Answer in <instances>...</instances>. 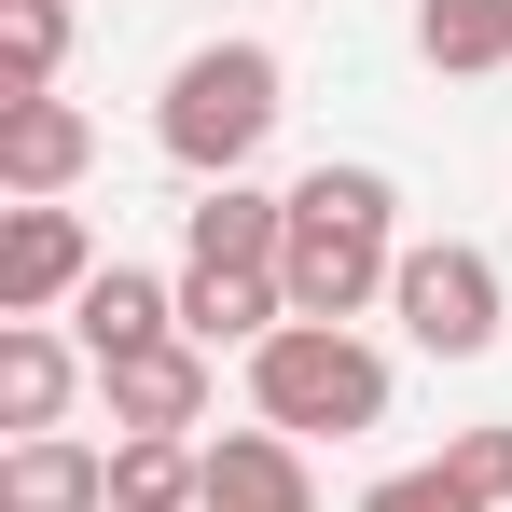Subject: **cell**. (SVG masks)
Segmentation results:
<instances>
[{
  "mask_svg": "<svg viewBox=\"0 0 512 512\" xmlns=\"http://www.w3.org/2000/svg\"><path fill=\"white\" fill-rule=\"evenodd\" d=\"M402 194L374 167H305L291 180V250H277V291H291V319H360L388 277H402Z\"/></svg>",
  "mask_w": 512,
  "mask_h": 512,
  "instance_id": "6da1fadb",
  "label": "cell"
},
{
  "mask_svg": "<svg viewBox=\"0 0 512 512\" xmlns=\"http://www.w3.org/2000/svg\"><path fill=\"white\" fill-rule=\"evenodd\" d=\"M250 402L263 429H291V443H319V429H388V360L346 333V319H291V333L250 346Z\"/></svg>",
  "mask_w": 512,
  "mask_h": 512,
  "instance_id": "7a4b0ae2",
  "label": "cell"
},
{
  "mask_svg": "<svg viewBox=\"0 0 512 512\" xmlns=\"http://www.w3.org/2000/svg\"><path fill=\"white\" fill-rule=\"evenodd\" d=\"M263 125H277V56H263V42H208V56H180V70H167V111H153L167 167H194V180H236V167L263 153Z\"/></svg>",
  "mask_w": 512,
  "mask_h": 512,
  "instance_id": "3957f363",
  "label": "cell"
},
{
  "mask_svg": "<svg viewBox=\"0 0 512 512\" xmlns=\"http://www.w3.org/2000/svg\"><path fill=\"white\" fill-rule=\"evenodd\" d=\"M388 319H402L429 360H485V346H499V263L471 250V236H429V250H402V277H388Z\"/></svg>",
  "mask_w": 512,
  "mask_h": 512,
  "instance_id": "277c9868",
  "label": "cell"
},
{
  "mask_svg": "<svg viewBox=\"0 0 512 512\" xmlns=\"http://www.w3.org/2000/svg\"><path fill=\"white\" fill-rule=\"evenodd\" d=\"M97 277V236L70 208H14L0 222V319H56V305H84Z\"/></svg>",
  "mask_w": 512,
  "mask_h": 512,
  "instance_id": "5b68a950",
  "label": "cell"
},
{
  "mask_svg": "<svg viewBox=\"0 0 512 512\" xmlns=\"http://www.w3.org/2000/svg\"><path fill=\"white\" fill-rule=\"evenodd\" d=\"M84 167H97V125L70 97H0V194L14 208H56Z\"/></svg>",
  "mask_w": 512,
  "mask_h": 512,
  "instance_id": "8992f818",
  "label": "cell"
},
{
  "mask_svg": "<svg viewBox=\"0 0 512 512\" xmlns=\"http://www.w3.org/2000/svg\"><path fill=\"white\" fill-rule=\"evenodd\" d=\"M167 333H180V291L153 277V263H97L84 305H70V346H84L97 374H111V360H139V346H167Z\"/></svg>",
  "mask_w": 512,
  "mask_h": 512,
  "instance_id": "52a82bcc",
  "label": "cell"
},
{
  "mask_svg": "<svg viewBox=\"0 0 512 512\" xmlns=\"http://www.w3.org/2000/svg\"><path fill=\"white\" fill-rule=\"evenodd\" d=\"M208 512H319V471L291 429H222L208 443Z\"/></svg>",
  "mask_w": 512,
  "mask_h": 512,
  "instance_id": "ba28073f",
  "label": "cell"
},
{
  "mask_svg": "<svg viewBox=\"0 0 512 512\" xmlns=\"http://www.w3.org/2000/svg\"><path fill=\"white\" fill-rule=\"evenodd\" d=\"M70 388H84V346L42 333V319H0V429L14 443H42V429L70 416Z\"/></svg>",
  "mask_w": 512,
  "mask_h": 512,
  "instance_id": "9c48e42d",
  "label": "cell"
},
{
  "mask_svg": "<svg viewBox=\"0 0 512 512\" xmlns=\"http://www.w3.org/2000/svg\"><path fill=\"white\" fill-rule=\"evenodd\" d=\"M97 388H111V429H194L208 416V346L167 333V346H139V360H111Z\"/></svg>",
  "mask_w": 512,
  "mask_h": 512,
  "instance_id": "30bf717a",
  "label": "cell"
},
{
  "mask_svg": "<svg viewBox=\"0 0 512 512\" xmlns=\"http://www.w3.org/2000/svg\"><path fill=\"white\" fill-rule=\"evenodd\" d=\"M180 333L194 346H263V333H291V291H277V263H194L180 277Z\"/></svg>",
  "mask_w": 512,
  "mask_h": 512,
  "instance_id": "8fae6325",
  "label": "cell"
},
{
  "mask_svg": "<svg viewBox=\"0 0 512 512\" xmlns=\"http://www.w3.org/2000/svg\"><path fill=\"white\" fill-rule=\"evenodd\" d=\"M180 236H194V263H277L291 250V194H250V180H208L194 208H180Z\"/></svg>",
  "mask_w": 512,
  "mask_h": 512,
  "instance_id": "7c38bea8",
  "label": "cell"
},
{
  "mask_svg": "<svg viewBox=\"0 0 512 512\" xmlns=\"http://www.w3.org/2000/svg\"><path fill=\"white\" fill-rule=\"evenodd\" d=\"M0 512H111V457L70 443V429H42V443L0 457Z\"/></svg>",
  "mask_w": 512,
  "mask_h": 512,
  "instance_id": "4fadbf2b",
  "label": "cell"
},
{
  "mask_svg": "<svg viewBox=\"0 0 512 512\" xmlns=\"http://www.w3.org/2000/svg\"><path fill=\"white\" fill-rule=\"evenodd\" d=\"M111 512H208V443L125 429V443H111Z\"/></svg>",
  "mask_w": 512,
  "mask_h": 512,
  "instance_id": "5bb4252c",
  "label": "cell"
},
{
  "mask_svg": "<svg viewBox=\"0 0 512 512\" xmlns=\"http://www.w3.org/2000/svg\"><path fill=\"white\" fill-rule=\"evenodd\" d=\"M429 70H512V0H416Z\"/></svg>",
  "mask_w": 512,
  "mask_h": 512,
  "instance_id": "9a60e30c",
  "label": "cell"
},
{
  "mask_svg": "<svg viewBox=\"0 0 512 512\" xmlns=\"http://www.w3.org/2000/svg\"><path fill=\"white\" fill-rule=\"evenodd\" d=\"M0 42H14V97H56V56H70V0H0Z\"/></svg>",
  "mask_w": 512,
  "mask_h": 512,
  "instance_id": "2e32d148",
  "label": "cell"
},
{
  "mask_svg": "<svg viewBox=\"0 0 512 512\" xmlns=\"http://www.w3.org/2000/svg\"><path fill=\"white\" fill-rule=\"evenodd\" d=\"M443 471H457L471 499L499 512V499H512V429H457V443H443Z\"/></svg>",
  "mask_w": 512,
  "mask_h": 512,
  "instance_id": "e0dca14e",
  "label": "cell"
},
{
  "mask_svg": "<svg viewBox=\"0 0 512 512\" xmlns=\"http://www.w3.org/2000/svg\"><path fill=\"white\" fill-rule=\"evenodd\" d=\"M360 512H485V499H471L457 471H388V485H374Z\"/></svg>",
  "mask_w": 512,
  "mask_h": 512,
  "instance_id": "ac0fdd59",
  "label": "cell"
}]
</instances>
